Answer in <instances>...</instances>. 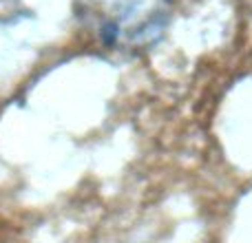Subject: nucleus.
<instances>
[{
    "label": "nucleus",
    "instance_id": "obj_1",
    "mask_svg": "<svg viewBox=\"0 0 252 243\" xmlns=\"http://www.w3.org/2000/svg\"><path fill=\"white\" fill-rule=\"evenodd\" d=\"M84 18L111 47L139 49L155 42L168 20L170 0H84Z\"/></svg>",
    "mask_w": 252,
    "mask_h": 243
}]
</instances>
